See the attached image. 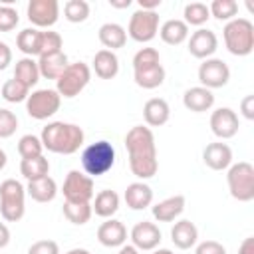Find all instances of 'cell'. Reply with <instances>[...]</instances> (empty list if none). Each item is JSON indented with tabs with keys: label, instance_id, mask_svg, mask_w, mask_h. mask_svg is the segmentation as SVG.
<instances>
[{
	"label": "cell",
	"instance_id": "obj_23",
	"mask_svg": "<svg viewBox=\"0 0 254 254\" xmlns=\"http://www.w3.org/2000/svg\"><path fill=\"white\" fill-rule=\"evenodd\" d=\"M125 202L131 210H143L153 202V190L147 183H131L125 189Z\"/></svg>",
	"mask_w": 254,
	"mask_h": 254
},
{
	"label": "cell",
	"instance_id": "obj_12",
	"mask_svg": "<svg viewBox=\"0 0 254 254\" xmlns=\"http://www.w3.org/2000/svg\"><path fill=\"white\" fill-rule=\"evenodd\" d=\"M230 79V67L226 65V62L218 60V58H208L202 60V64L198 65V81L202 87L206 89H218L224 87Z\"/></svg>",
	"mask_w": 254,
	"mask_h": 254
},
{
	"label": "cell",
	"instance_id": "obj_52",
	"mask_svg": "<svg viewBox=\"0 0 254 254\" xmlns=\"http://www.w3.org/2000/svg\"><path fill=\"white\" fill-rule=\"evenodd\" d=\"M6 163H8V157H6V153L0 149V171L6 167Z\"/></svg>",
	"mask_w": 254,
	"mask_h": 254
},
{
	"label": "cell",
	"instance_id": "obj_14",
	"mask_svg": "<svg viewBox=\"0 0 254 254\" xmlns=\"http://www.w3.org/2000/svg\"><path fill=\"white\" fill-rule=\"evenodd\" d=\"M240 121L238 115L230 107H218L210 115V131L218 139H232L238 133Z\"/></svg>",
	"mask_w": 254,
	"mask_h": 254
},
{
	"label": "cell",
	"instance_id": "obj_7",
	"mask_svg": "<svg viewBox=\"0 0 254 254\" xmlns=\"http://www.w3.org/2000/svg\"><path fill=\"white\" fill-rule=\"evenodd\" d=\"M226 183L230 196L238 202H250L254 198V167L248 161H240L228 167Z\"/></svg>",
	"mask_w": 254,
	"mask_h": 254
},
{
	"label": "cell",
	"instance_id": "obj_44",
	"mask_svg": "<svg viewBox=\"0 0 254 254\" xmlns=\"http://www.w3.org/2000/svg\"><path fill=\"white\" fill-rule=\"evenodd\" d=\"M240 111H242V115H244L248 121L254 119V95H246V97L240 101Z\"/></svg>",
	"mask_w": 254,
	"mask_h": 254
},
{
	"label": "cell",
	"instance_id": "obj_3",
	"mask_svg": "<svg viewBox=\"0 0 254 254\" xmlns=\"http://www.w3.org/2000/svg\"><path fill=\"white\" fill-rule=\"evenodd\" d=\"M133 79L143 89H155L165 81V67L155 48H141L133 56Z\"/></svg>",
	"mask_w": 254,
	"mask_h": 254
},
{
	"label": "cell",
	"instance_id": "obj_15",
	"mask_svg": "<svg viewBox=\"0 0 254 254\" xmlns=\"http://www.w3.org/2000/svg\"><path fill=\"white\" fill-rule=\"evenodd\" d=\"M218 48V38L208 28H198L189 38V52L196 60H208Z\"/></svg>",
	"mask_w": 254,
	"mask_h": 254
},
{
	"label": "cell",
	"instance_id": "obj_43",
	"mask_svg": "<svg viewBox=\"0 0 254 254\" xmlns=\"http://www.w3.org/2000/svg\"><path fill=\"white\" fill-rule=\"evenodd\" d=\"M194 254H226V248L216 240H204L196 246Z\"/></svg>",
	"mask_w": 254,
	"mask_h": 254
},
{
	"label": "cell",
	"instance_id": "obj_27",
	"mask_svg": "<svg viewBox=\"0 0 254 254\" xmlns=\"http://www.w3.org/2000/svg\"><path fill=\"white\" fill-rule=\"evenodd\" d=\"M99 42L105 46V50H119L125 46L127 42V32L121 24H115V22H107L99 28Z\"/></svg>",
	"mask_w": 254,
	"mask_h": 254
},
{
	"label": "cell",
	"instance_id": "obj_36",
	"mask_svg": "<svg viewBox=\"0 0 254 254\" xmlns=\"http://www.w3.org/2000/svg\"><path fill=\"white\" fill-rule=\"evenodd\" d=\"M64 16L71 24L85 22L89 16V4L85 0H67L64 4Z\"/></svg>",
	"mask_w": 254,
	"mask_h": 254
},
{
	"label": "cell",
	"instance_id": "obj_35",
	"mask_svg": "<svg viewBox=\"0 0 254 254\" xmlns=\"http://www.w3.org/2000/svg\"><path fill=\"white\" fill-rule=\"evenodd\" d=\"M210 16H214L216 20H234V16L238 14V2L236 0H212L208 6Z\"/></svg>",
	"mask_w": 254,
	"mask_h": 254
},
{
	"label": "cell",
	"instance_id": "obj_8",
	"mask_svg": "<svg viewBox=\"0 0 254 254\" xmlns=\"http://www.w3.org/2000/svg\"><path fill=\"white\" fill-rule=\"evenodd\" d=\"M89 79H91V69L87 64H83V62L69 64L64 69V73L56 79V91L60 93V97L71 99L85 89Z\"/></svg>",
	"mask_w": 254,
	"mask_h": 254
},
{
	"label": "cell",
	"instance_id": "obj_32",
	"mask_svg": "<svg viewBox=\"0 0 254 254\" xmlns=\"http://www.w3.org/2000/svg\"><path fill=\"white\" fill-rule=\"evenodd\" d=\"M20 173L24 175L26 181H36V179L48 177V173H50V161L44 155L34 157V159H22L20 161Z\"/></svg>",
	"mask_w": 254,
	"mask_h": 254
},
{
	"label": "cell",
	"instance_id": "obj_37",
	"mask_svg": "<svg viewBox=\"0 0 254 254\" xmlns=\"http://www.w3.org/2000/svg\"><path fill=\"white\" fill-rule=\"evenodd\" d=\"M30 95V87H26L24 83H20L18 79H8L4 81L2 85V97L8 101V103H20V101H26Z\"/></svg>",
	"mask_w": 254,
	"mask_h": 254
},
{
	"label": "cell",
	"instance_id": "obj_11",
	"mask_svg": "<svg viewBox=\"0 0 254 254\" xmlns=\"http://www.w3.org/2000/svg\"><path fill=\"white\" fill-rule=\"evenodd\" d=\"M157 32H159V14L157 12L137 10L131 14V20L127 26V34L131 40H135L139 44H147L157 36Z\"/></svg>",
	"mask_w": 254,
	"mask_h": 254
},
{
	"label": "cell",
	"instance_id": "obj_4",
	"mask_svg": "<svg viewBox=\"0 0 254 254\" xmlns=\"http://www.w3.org/2000/svg\"><path fill=\"white\" fill-rule=\"evenodd\" d=\"M222 36H224V46L232 56L244 58V56L252 54V50H254V26L250 20L234 18V20L226 22Z\"/></svg>",
	"mask_w": 254,
	"mask_h": 254
},
{
	"label": "cell",
	"instance_id": "obj_34",
	"mask_svg": "<svg viewBox=\"0 0 254 254\" xmlns=\"http://www.w3.org/2000/svg\"><path fill=\"white\" fill-rule=\"evenodd\" d=\"M183 16H185L183 22L187 26H202L210 18V12H208V6L204 2H190L185 6Z\"/></svg>",
	"mask_w": 254,
	"mask_h": 254
},
{
	"label": "cell",
	"instance_id": "obj_50",
	"mask_svg": "<svg viewBox=\"0 0 254 254\" xmlns=\"http://www.w3.org/2000/svg\"><path fill=\"white\" fill-rule=\"evenodd\" d=\"M109 4H111L113 8H129V6H131V0H121V2H117V0H109Z\"/></svg>",
	"mask_w": 254,
	"mask_h": 254
},
{
	"label": "cell",
	"instance_id": "obj_16",
	"mask_svg": "<svg viewBox=\"0 0 254 254\" xmlns=\"http://www.w3.org/2000/svg\"><path fill=\"white\" fill-rule=\"evenodd\" d=\"M131 242L137 250H155L161 244V230L155 222L141 220L131 228Z\"/></svg>",
	"mask_w": 254,
	"mask_h": 254
},
{
	"label": "cell",
	"instance_id": "obj_48",
	"mask_svg": "<svg viewBox=\"0 0 254 254\" xmlns=\"http://www.w3.org/2000/svg\"><path fill=\"white\" fill-rule=\"evenodd\" d=\"M161 6V0H139V10H149L155 12V8Z\"/></svg>",
	"mask_w": 254,
	"mask_h": 254
},
{
	"label": "cell",
	"instance_id": "obj_39",
	"mask_svg": "<svg viewBox=\"0 0 254 254\" xmlns=\"http://www.w3.org/2000/svg\"><path fill=\"white\" fill-rule=\"evenodd\" d=\"M62 46H64V40L58 32H52V30H46L42 32V44H40V56H48V54H56V52H62Z\"/></svg>",
	"mask_w": 254,
	"mask_h": 254
},
{
	"label": "cell",
	"instance_id": "obj_46",
	"mask_svg": "<svg viewBox=\"0 0 254 254\" xmlns=\"http://www.w3.org/2000/svg\"><path fill=\"white\" fill-rule=\"evenodd\" d=\"M238 254H254V236H248L238 246Z\"/></svg>",
	"mask_w": 254,
	"mask_h": 254
},
{
	"label": "cell",
	"instance_id": "obj_49",
	"mask_svg": "<svg viewBox=\"0 0 254 254\" xmlns=\"http://www.w3.org/2000/svg\"><path fill=\"white\" fill-rule=\"evenodd\" d=\"M117 254H139V250H137L133 244H123Z\"/></svg>",
	"mask_w": 254,
	"mask_h": 254
},
{
	"label": "cell",
	"instance_id": "obj_18",
	"mask_svg": "<svg viewBox=\"0 0 254 254\" xmlns=\"http://www.w3.org/2000/svg\"><path fill=\"white\" fill-rule=\"evenodd\" d=\"M202 161L212 171H224L232 165V149L226 143H208L202 151Z\"/></svg>",
	"mask_w": 254,
	"mask_h": 254
},
{
	"label": "cell",
	"instance_id": "obj_31",
	"mask_svg": "<svg viewBox=\"0 0 254 254\" xmlns=\"http://www.w3.org/2000/svg\"><path fill=\"white\" fill-rule=\"evenodd\" d=\"M40 44H42V32L38 28H24L16 38V46L22 54H26V58L40 56Z\"/></svg>",
	"mask_w": 254,
	"mask_h": 254
},
{
	"label": "cell",
	"instance_id": "obj_9",
	"mask_svg": "<svg viewBox=\"0 0 254 254\" xmlns=\"http://www.w3.org/2000/svg\"><path fill=\"white\" fill-rule=\"evenodd\" d=\"M62 103V97L56 89H36L28 95L26 99V111L32 119L44 121L48 117H52L54 113H58Z\"/></svg>",
	"mask_w": 254,
	"mask_h": 254
},
{
	"label": "cell",
	"instance_id": "obj_10",
	"mask_svg": "<svg viewBox=\"0 0 254 254\" xmlns=\"http://www.w3.org/2000/svg\"><path fill=\"white\" fill-rule=\"evenodd\" d=\"M65 202H91L95 194L93 179L79 171H69L62 187Z\"/></svg>",
	"mask_w": 254,
	"mask_h": 254
},
{
	"label": "cell",
	"instance_id": "obj_30",
	"mask_svg": "<svg viewBox=\"0 0 254 254\" xmlns=\"http://www.w3.org/2000/svg\"><path fill=\"white\" fill-rule=\"evenodd\" d=\"M14 79H18L20 83H24L26 87H34L40 81V69H38V62L34 58H22L16 62L14 67Z\"/></svg>",
	"mask_w": 254,
	"mask_h": 254
},
{
	"label": "cell",
	"instance_id": "obj_47",
	"mask_svg": "<svg viewBox=\"0 0 254 254\" xmlns=\"http://www.w3.org/2000/svg\"><path fill=\"white\" fill-rule=\"evenodd\" d=\"M10 244V230L4 222H0V248H6Z\"/></svg>",
	"mask_w": 254,
	"mask_h": 254
},
{
	"label": "cell",
	"instance_id": "obj_42",
	"mask_svg": "<svg viewBox=\"0 0 254 254\" xmlns=\"http://www.w3.org/2000/svg\"><path fill=\"white\" fill-rule=\"evenodd\" d=\"M28 254H60L56 240H38L28 248Z\"/></svg>",
	"mask_w": 254,
	"mask_h": 254
},
{
	"label": "cell",
	"instance_id": "obj_25",
	"mask_svg": "<svg viewBox=\"0 0 254 254\" xmlns=\"http://www.w3.org/2000/svg\"><path fill=\"white\" fill-rule=\"evenodd\" d=\"M93 69L95 75L101 79H113L119 73V58L111 50H99L93 56Z\"/></svg>",
	"mask_w": 254,
	"mask_h": 254
},
{
	"label": "cell",
	"instance_id": "obj_53",
	"mask_svg": "<svg viewBox=\"0 0 254 254\" xmlns=\"http://www.w3.org/2000/svg\"><path fill=\"white\" fill-rule=\"evenodd\" d=\"M153 254H173V252H171L169 248H159V250H155Z\"/></svg>",
	"mask_w": 254,
	"mask_h": 254
},
{
	"label": "cell",
	"instance_id": "obj_13",
	"mask_svg": "<svg viewBox=\"0 0 254 254\" xmlns=\"http://www.w3.org/2000/svg\"><path fill=\"white\" fill-rule=\"evenodd\" d=\"M60 18L58 0H30L28 20L38 28H52Z\"/></svg>",
	"mask_w": 254,
	"mask_h": 254
},
{
	"label": "cell",
	"instance_id": "obj_6",
	"mask_svg": "<svg viewBox=\"0 0 254 254\" xmlns=\"http://www.w3.org/2000/svg\"><path fill=\"white\" fill-rule=\"evenodd\" d=\"M26 189L16 179H6L0 183V214L6 222L22 220L26 212Z\"/></svg>",
	"mask_w": 254,
	"mask_h": 254
},
{
	"label": "cell",
	"instance_id": "obj_28",
	"mask_svg": "<svg viewBox=\"0 0 254 254\" xmlns=\"http://www.w3.org/2000/svg\"><path fill=\"white\" fill-rule=\"evenodd\" d=\"M91 208H93V212H95L97 216H101V218H111V216L119 210V194H117L115 190H109V189L99 190V192L95 194V200H93Z\"/></svg>",
	"mask_w": 254,
	"mask_h": 254
},
{
	"label": "cell",
	"instance_id": "obj_24",
	"mask_svg": "<svg viewBox=\"0 0 254 254\" xmlns=\"http://www.w3.org/2000/svg\"><path fill=\"white\" fill-rule=\"evenodd\" d=\"M171 240L181 250L192 248L196 244V240H198V230H196L194 222H190V220H179V222H175V226L171 228Z\"/></svg>",
	"mask_w": 254,
	"mask_h": 254
},
{
	"label": "cell",
	"instance_id": "obj_29",
	"mask_svg": "<svg viewBox=\"0 0 254 254\" xmlns=\"http://www.w3.org/2000/svg\"><path fill=\"white\" fill-rule=\"evenodd\" d=\"M159 36L165 44L169 46H179L189 38V26L183 20H167L161 28H159Z\"/></svg>",
	"mask_w": 254,
	"mask_h": 254
},
{
	"label": "cell",
	"instance_id": "obj_5",
	"mask_svg": "<svg viewBox=\"0 0 254 254\" xmlns=\"http://www.w3.org/2000/svg\"><path fill=\"white\" fill-rule=\"evenodd\" d=\"M113 165H115V147L105 139L87 145L81 153V167L85 175H89L91 179L105 175L107 171H111Z\"/></svg>",
	"mask_w": 254,
	"mask_h": 254
},
{
	"label": "cell",
	"instance_id": "obj_45",
	"mask_svg": "<svg viewBox=\"0 0 254 254\" xmlns=\"http://www.w3.org/2000/svg\"><path fill=\"white\" fill-rule=\"evenodd\" d=\"M12 64V50L6 42H0V71H4Z\"/></svg>",
	"mask_w": 254,
	"mask_h": 254
},
{
	"label": "cell",
	"instance_id": "obj_19",
	"mask_svg": "<svg viewBox=\"0 0 254 254\" xmlns=\"http://www.w3.org/2000/svg\"><path fill=\"white\" fill-rule=\"evenodd\" d=\"M185 196L183 194H175V196H169L161 202H157L155 206H151V212H153V218L157 222H173L175 218H179L185 210Z\"/></svg>",
	"mask_w": 254,
	"mask_h": 254
},
{
	"label": "cell",
	"instance_id": "obj_22",
	"mask_svg": "<svg viewBox=\"0 0 254 254\" xmlns=\"http://www.w3.org/2000/svg\"><path fill=\"white\" fill-rule=\"evenodd\" d=\"M69 65L67 56L64 52H56V54H48V56H40L38 60V69L40 75L46 79H58L64 69Z\"/></svg>",
	"mask_w": 254,
	"mask_h": 254
},
{
	"label": "cell",
	"instance_id": "obj_1",
	"mask_svg": "<svg viewBox=\"0 0 254 254\" xmlns=\"http://www.w3.org/2000/svg\"><path fill=\"white\" fill-rule=\"evenodd\" d=\"M125 149L129 155V169L139 179H151L157 175V147L151 127L135 125L125 135Z\"/></svg>",
	"mask_w": 254,
	"mask_h": 254
},
{
	"label": "cell",
	"instance_id": "obj_40",
	"mask_svg": "<svg viewBox=\"0 0 254 254\" xmlns=\"http://www.w3.org/2000/svg\"><path fill=\"white\" fill-rule=\"evenodd\" d=\"M18 129V117L14 111L0 107V139H8Z\"/></svg>",
	"mask_w": 254,
	"mask_h": 254
},
{
	"label": "cell",
	"instance_id": "obj_51",
	"mask_svg": "<svg viewBox=\"0 0 254 254\" xmlns=\"http://www.w3.org/2000/svg\"><path fill=\"white\" fill-rule=\"evenodd\" d=\"M65 254H91V252L85 250V248H71V250H67Z\"/></svg>",
	"mask_w": 254,
	"mask_h": 254
},
{
	"label": "cell",
	"instance_id": "obj_38",
	"mask_svg": "<svg viewBox=\"0 0 254 254\" xmlns=\"http://www.w3.org/2000/svg\"><path fill=\"white\" fill-rule=\"evenodd\" d=\"M42 149H44V145H42L40 137H36V135H30L28 133V135H22L20 141H18V153H20L22 159L40 157L42 155Z\"/></svg>",
	"mask_w": 254,
	"mask_h": 254
},
{
	"label": "cell",
	"instance_id": "obj_41",
	"mask_svg": "<svg viewBox=\"0 0 254 254\" xmlns=\"http://www.w3.org/2000/svg\"><path fill=\"white\" fill-rule=\"evenodd\" d=\"M20 18H18V12L16 8L4 4L0 6V32H12L16 26H18Z\"/></svg>",
	"mask_w": 254,
	"mask_h": 254
},
{
	"label": "cell",
	"instance_id": "obj_20",
	"mask_svg": "<svg viewBox=\"0 0 254 254\" xmlns=\"http://www.w3.org/2000/svg\"><path fill=\"white\" fill-rule=\"evenodd\" d=\"M183 105L192 113H204L214 105V95H212L210 89H206L202 85H196V87H190V89L185 91Z\"/></svg>",
	"mask_w": 254,
	"mask_h": 254
},
{
	"label": "cell",
	"instance_id": "obj_33",
	"mask_svg": "<svg viewBox=\"0 0 254 254\" xmlns=\"http://www.w3.org/2000/svg\"><path fill=\"white\" fill-rule=\"evenodd\" d=\"M64 216L71 222V224H85L89 222L91 214H93V208H91V202H64Z\"/></svg>",
	"mask_w": 254,
	"mask_h": 254
},
{
	"label": "cell",
	"instance_id": "obj_26",
	"mask_svg": "<svg viewBox=\"0 0 254 254\" xmlns=\"http://www.w3.org/2000/svg\"><path fill=\"white\" fill-rule=\"evenodd\" d=\"M26 192L36 202H52L58 194V185L52 177H42V179H36V181H28Z\"/></svg>",
	"mask_w": 254,
	"mask_h": 254
},
{
	"label": "cell",
	"instance_id": "obj_21",
	"mask_svg": "<svg viewBox=\"0 0 254 254\" xmlns=\"http://www.w3.org/2000/svg\"><path fill=\"white\" fill-rule=\"evenodd\" d=\"M169 117H171V107L161 97H151L143 105V119L149 127H161L169 121Z\"/></svg>",
	"mask_w": 254,
	"mask_h": 254
},
{
	"label": "cell",
	"instance_id": "obj_17",
	"mask_svg": "<svg viewBox=\"0 0 254 254\" xmlns=\"http://www.w3.org/2000/svg\"><path fill=\"white\" fill-rule=\"evenodd\" d=\"M97 240L105 248H121L127 240V228L121 220L107 218L99 228H97Z\"/></svg>",
	"mask_w": 254,
	"mask_h": 254
},
{
	"label": "cell",
	"instance_id": "obj_2",
	"mask_svg": "<svg viewBox=\"0 0 254 254\" xmlns=\"http://www.w3.org/2000/svg\"><path fill=\"white\" fill-rule=\"evenodd\" d=\"M85 133L75 123H64V121H52L42 129L40 141L44 149L58 155H73L83 145Z\"/></svg>",
	"mask_w": 254,
	"mask_h": 254
}]
</instances>
